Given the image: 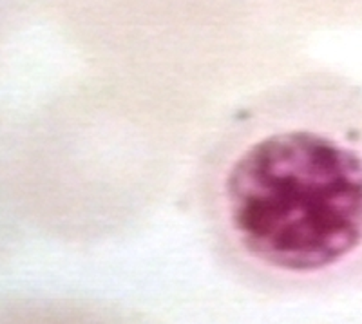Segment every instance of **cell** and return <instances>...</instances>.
Listing matches in <instances>:
<instances>
[{"label":"cell","mask_w":362,"mask_h":324,"mask_svg":"<svg viewBox=\"0 0 362 324\" xmlns=\"http://www.w3.org/2000/svg\"><path fill=\"white\" fill-rule=\"evenodd\" d=\"M196 205L248 265L312 281L362 254V102L288 86L223 122L196 174Z\"/></svg>","instance_id":"6da1fadb"}]
</instances>
